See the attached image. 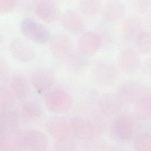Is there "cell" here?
Returning <instances> with one entry per match:
<instances>
[{
	"label": "cell",
	"instance_id": "1",
	"mask_svg": "<svg viewBox=\"0 0 151 151\" xmlns=\"http://www.w3.org/2000/svg\"><path fill=\"white\" fill-rule=\"evenodd\" d=\"M71 134L83 140H90L100 136L104 131V123L99 117L86 119L73 116L68 119Z\"/></svg>",
	"mask_w": 151,
	"mask_h": 151
},
{
	"label": "cell",
	"instance_id": "2",
	"mask_svg": "<svg viewBox=\"0 0 151 151\" xmlns=\"http://www.w3.org/2000/svg\"><path fill=\"white\" fill-rule=\"evenodd\" d=\"M13 146L31 150H44L49 145L48 138L43 132L35 129L15 132L12 139Z\"/></svg>",
	"mask_w": 151,
	"mask_h": 151
},
{
	"label": "cell",
	"instance_id": "3",
	"mask_svg": "<svg viewBox=\"0 0 151 151\" xmlns=\"http://www.w3.org/2000/svg\"><path fill=\"white\" fill-rule=\"evenodd\" d=\"M136 120L130 115L121 114L117 116L110 125V133L116 140L126 142L133 138L137 131Z\"/></svg>",
	"mask_w": 151,
	"mask_h": 151
},
{
	"label": "cell",
	"instance_id": "4",
	"mask_svg": "<svg viewBox=\"0 0 151 151\" xmlns=\"http://www.w3.org/2000/svg\"><path fill=\"white\" fill-rule=\"evenodd\" d=\"M91 74L94 82L102 87L114 84L118 77L116 67L112 63L104 60H99L94 63Z\"/></svg>",
	"mask_w": 151,
	"mask_h": 151
},
{
	"label": "cell",
	"instance_id": "5",
	"mask_svg": "<svg viewBox=\"0 0 151 151\" xmlns=\"http://www.w3.org/2000/svg\"><path fill=\"white\" fill-rule=\"evenodd\" d=\"M44 101L47 107L55 113L66 111L70 110L73 105L70 94L60 88L50 90L45 96Z\"/></svg>",
	"mask_w": 151,
	"mask_h": 151
},
{
	"label": "cell",
	"instance_id": "6",
	"mask_svg": "<svg viewBox=\"0 0 151 151\" xmlns=\"http://www.w3.org/2000/svg\"><path fill=\"white\" fill-rule=\"evenodd\" d=\"M20 27L23 34L36 43H45L51 38L47 28L32 18H24L21 22Z\"/></svg>",
	"mask_w": 151,
	"mask_h": 151
},
{
	"label": "cell",
	"instance_id": "7",
	"mask_svg": "<svg viewBox=\"0 0 151 151\" xmlns=\"http://www.w3.org/2000/svg\"><path fill=\"white\" fill-rule=\"evenodd\" d=\"M9 49L12 56L19 62L29 61L35 55L34 46L28 40L20 37L15 38L11 41Z\"/></svg>",
	"mask_w": 151,
	"mask_h": 151
},
{
	"label": "cell",
	"instance_id": "8",
	"mask_svg": "<svg viewBox=\"0 0 151 151\" xmlns=\"http://www.w3.org/2000/svg\"><path fill=\"white\" fill-rule=\"evenodd\" d=\"M30 82L39 94L48 92L55 83V77L49 69L38 68L31 73Z\"/></svg>",
	"mask_w": 151,
	"mask_h": 151
},
{
	"label": "cell",
	"instance_id": "9",
	"mask_svg": "<svg viewBox=\"0 0 151 151\" xmlns=\"http://www.w3.org/2000/svg\"><path fill=\"white\" fill-rule=\"evenodd\" d=\"M49 49L51 55L57 59L69 58L73 52V44L68 37L56 34L49 40Z\"/></svg>",
	"mask_w": 151,
	"mask_h": 151
},
{
	"label": "cell",
	"instance_id": "10",
	"mask_svg": "<svg viewBox=\"0 0 151 151\" xmlns=\"http://www.w3.org/2000/svg\"><path fill=\"white\" fill-rule=\"evenodd\" d=\"M116 94L123 103H131L145 95V88L139 82L129 80L119 86Z\"/></svg>",
	"mask_w": 151,
	"mask_h": 151
},
{
	"label": "cell",
	"instance_id": "11",
	"mask_svg": "<svg viewBox=\"0 0 151 151\" xmlns=\"http://www.w3.org/2000/svg\"><path fill=\"white\" fill-rule=\"evenodd\" d=\"M47 133L56 141L69 138L71 132L68 120L60 116H52L45 122Z\"/></svg>",
	"mask_w": 151,
	"mask_h": 151
},
{
	"label": "cell",
	"instance_id": "12",
	"mask_svg": "<svg viewBox=\"0 0 151 151\" xmlns=\"http://www.w3.org/2000/svg\"><path fill=\"white\" fill-rule=\"evenodd\" d=\"M123 103L116 93L103 94L98 101V107L101 113L107 116L116 115L122 110Z\"/></svg>",
	"mask_w": 151,
	"mask_h": 151
},
{
	"label": "cell",
	"instance_id": "13",
	"mask_svg": "<svg viewBox=\"0 0 151 151\" xmlns=\"http://www.w3.org/2000/svg\"><path fill=\"white\" fill-rule=\"evenodd\" d=\"M34 8L36 15L46 22H54L59 15L58 5L52 1H37L34 2Z\"/></svg>",
	"mask_w": 151,
	"mask_h": 151
},
{
	"label": "cell",
	"instance_id": "14",
	"mask_svg": "<svg viewBox=\"0 0 151 151\" xmlns=\"http://www.w3.org/2000/svg\"><path fill=\"white\" fill-rule=\"evenodd\" d=\"M118 64L122 71L125 73L135 71L140 65V57L133 49L127 48L123 50L118 58Z\"/></svg>",
	"mask_w": 151,
	"mask_h": 151
},
{
	"label": "cell",
	"instance_id": "15",
	"mask_svg": "<svg viewBox=\"0 0 151 151\" xmlns=\"http://www.w3.org/2000/svg\"><path fill=\"white\" fill-rule=\"evenodd\" d=\"M43 111L40 104L34 100H28L23 103L20 110V117L25 123L32 124L40 121Z\"/></svg>",
	"mask_w": 151,
	"mask_h": 151
},
{
	"label": "cell",
	"instance_id": "16",
	"mask_svg": "<svg viewBox=\"0 0 151 151\" xmlns=\"http://www.w3.org/2000/svg\"><path fill=\"white\" fill-rule=\"evenodd\" d=\"M101 38L99 34L92 31H87L81 34L78 40V46L83 54H91L100 47Z\"/></svg>",
	"mask_w": 151,
	"mask_h": 151
},
{
	"label": "cell",
	"instance_id": "17",
	"mask_svg": "<svg viewBox=\"0 0 151 151\" xmlns=\"http://www.w3.org/2000/svg\"><path fill=\"white\" fill-rule=\"evenodd\" d=\"M61 22L65 29L73 34L81 32L84 28V21L81 15L73 9H68L64 12Z\"/></svg>",
	"mask_w": 151,
	"mask_h": 151
},
{
	"label": "cell",
	"instance_id": "18",
	"mask_svg": "<svg viewBox=\"0 0 151 151\" xmlns=\"http://www.w3.org/2000/svg\"><path fill=\"white\" fill-rule=\"evenodd\" d=\"M19 124L18 114L10 109L1 110L0 127L1 132L5 134L15 133Z\"/></svg>",
	"mask_w": 151,
	"mask_h": 151
},
{
	"label": "cell",
	"instance_id": "19",
	"mask_svg": "<svg viewBox=\"0 0 151 151\" xmlns=\"http://www.w3.org/2000/svg\"><path fill=\"white\" fill-rule=\"evenodd\" d=\"M124 4L119 1L107 2L103 10V16L109 22H114L121 19L125 14Z\"/></svg>",
	"mask_w": 151,
	"mask_h": 151
},
{
	"label": "cell",
	"instance_id": "20",
	"mask_svg": "<svg viewBox=\"0 0 151 151\" xmlns=\"http://www.w3.org/2000/svg\"><path fill=\"white\" fill-rule=\"evenodd\" d=\"M143 28V23L141 18L137 17H130L124 22L123 31L124 35L128 40H134L142 33Z\"/></svg>",
	"mask_w": 151,
	"mask_h": 151
},
{
	"label": "cell",
	"instance_id": "21",
	"mask_svg": "<svg viewBox=\"0 0 151 151\" xmlns=\"http://www.w3.org/2000/svg\"><path fill=\"white\" fill-rule=\"evenodd\" d=\"M13 93L19 98L27 96L30 92V86L27 79L22 75L14 76L10 82Z\"/></svg>",
	"mask_w": 151,
	"mask_h": 151
},
{
	"label": "cell",
	"instance_id": "22",
	"mask_svg": "<svg viewBox=\"0 0 151 151\" xmlns=\"http://www.w3.org/2000/svg\"><path fill=\"white\" fill-rule=\"evenodd\" d=\"M134 111L136 117L141 120L150 119L151 115L150 97L145 94L135 101Z\"/></svg>",
	"mask_w": 151,
	"mask_h": 151
},
{
	"label": "cell",
	"instance_id": "23",
	"mask_svg": "<svg viewBox=\"0 0 151 151\" xmlns=\"http://www.w3.org/2000/svg\"><path fill=\"white\" fill-rule=\"evenodd\" d=\"M102 4L99 0H84L79 2V8L81 12L87 17L97 15L101 10Z\"/></svg>",
	"mask_w": 151,
	"mask_h": 151
},
{
	"label": "cell",
	"instance_id": "24",
	"mask_svg": "<svg viewBox=\"0 0 151 151\" xmlns=\"http://www.w3.org/2000/svg\"><path fill=\"white\" fill-rule=\"evenodd\" d=\"M137 50L142 54H147L151 51L150 33L149 31H143L134 40Z\"/></svg>",
	"mask_w": 151,
	"mask_h": 151
},
{
	"label": "cell",
	"instance_id": "25",
	"mask_svg": "<svg viewBox=\"0 0 151 151\" xmlns=\"http://www.w3.org/2000/svg\"><path fill=\"white\" fill-rule=\"evenodd\" d=\"M134 147L136 150L150 151L151 150V136L148 132H144L134 137Z\"/></svg>",
	"mask_w": 151,
	"mask_h": 151
},
{
	"label": "cell",
	"instance_id": "26",
	"mask_svg": "<svg viewBox=\"0 0 151 151\" xmlns=\"http://www.w3.org/2000/svg\"><path fill=\"white\" fill-rule=\"evenodd\" d=\"M15 102L12 94L6 88L0 89V108L1 110L10 109Z\"/></svg>",
	"mask_w": 151,
	"mask_h": 151
},
{
	"label": "cell",
	"instance_id": "27",
	"mask_svg": "<svg viewBox=\"0 0 151 151\" xmlns=\"http://www.w3.org/2000/svg\"><path fill=\"white\" fill-rule=\"evenodd\" d=\"M76 144L74 142L67 138L61 140L56 141L55 147L57 150H72L76 149Z\"/></svg>",
	"mask_w": 151,
	"mask_h": 151
},
{
	"label": "cell",
	"instance_id": "28",
	"mask_svg": "<svg viewBox=\"0 0 151 151\" xmlns=\"http://www.w3.org/2000/svg\"><path fill=\"white\" fill-rule=\"evenodd\" d=\"M17 1L15 0H0L1 12H7L12 9L17 5Z\"/></svg>",
	"mask_w": 151,
	"mask_h": 151
},
{
	"label": "cell",
	"instance_id": "29",
	"mask_svg": "<svg viewBox=\"0 0 151 151\" xmlns=\"http://www.w3.org/2000/svg\"><path fill=\"white\" fill-rule=\"evenodd\" d=\"M86 54L81 52V54H78L76 55H71L70 57H71V63L74 67L76 66H84L86 65L87 60L86 57L84 58Z\"/></svg>",
	"mask_w": 151,
	"mask_h": 151
},
{
	"label": "cell",
	"instance_id": "30",
	"mask_svg": "<svg viewBox=\"0 0 151 151\" xmlns=\"http://www.w3.org/2000/svg\"><path fill=\"white\" fill-rule=\"evenodd\" d=\"M5 134L1 133L0 134V150L4 151V150H11L12 146H11V143L8 140V139L6 137Z\"/></svg>",
	"mask_w": 151,
	"mask_h": 151
},
{
	"label": "cell",
	"instance_id": "31",
	"mask_svg": "<svg viewBox=\"0 0 151 151\" xmlns=\"http://www.w3.org/2000/svg\"><path fill=\"white\" fill-rule=\"evenodd\" d=\"M150 5V1H138L136 2V6L139 11H140L141 12L145 13L147 11V10L149 9Z\"/></svg>",
	"mask_w": 151,
	"mask_h": 151
},
{
	"label": "cell",
	"instance_id": "32",
	"mask_svg": "<svg viewBox=\"0 0 151 151\" xmlns=\"http://www.w3.org/2000/svg\"><path fill=\"white\" fill-rule=\"evenodd\" d=\"M8 73V67L5 62L1 59V64H0V76L1 79L2 80L3 78H5Z\"/></svg>",
	"mask_w": 151,
	"mask_h": 151
}]
</instances>
